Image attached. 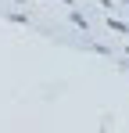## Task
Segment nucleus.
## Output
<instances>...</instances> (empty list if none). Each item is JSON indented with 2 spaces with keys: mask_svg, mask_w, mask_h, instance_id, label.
Masks as SVG:
<instances>
[{
  "mask_svg": "<svg viewBox=\"0 0 129 133\" xmlns=\"http://www.w3.org/2000/svg\"><path fill=\"white\" fill-rule=\"evenodd\" d=\"M68 18H72V25H79V29H86V18H83V15H79V11H72Z\"/></svg>",
  "mask_w": 129,
  "mask_h": 133,
  "instance_id": "nucleus-1",
  "label": "nucleus"
},
{
  "mask_svg": "<svg viewBox=\"0 0 129 133\" xmlns=\"http://www.w3.org/2000/svg\"><path fill=\"white\" fill-rule=\"evenodd\" d=\"M61 4H68V0H61Z\"/></svg>",
  "mask_w": 129,
  "mask_h": 133,
  "instance_id": "nucleus-2",
  "label": "nucleus"
}]
</instances>
